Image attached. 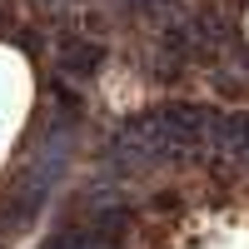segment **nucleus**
<instances>
[{"label": "nucleus", "instance_id": "obj_1", "mask_svg": "<svg viewBox=\"0 0 249 249\" xmlns=\"http://www.w3.org/2000/svg\"><path fill=\"white\" fill-rule=\"evenodd\" d=\"M100 45H65V55H60V65H65L70 75H90L95 65H100Z\"/></svg>", "mask_w": 249, "mask_h": 249}]
</instances>
